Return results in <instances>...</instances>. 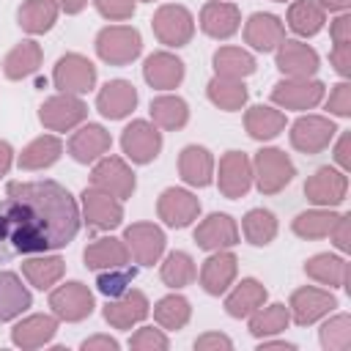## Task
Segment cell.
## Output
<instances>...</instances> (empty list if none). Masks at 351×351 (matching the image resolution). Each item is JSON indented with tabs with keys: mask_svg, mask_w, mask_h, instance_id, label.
<instances>
[{
	"mask_svg": "<svg viewBox=\"0 0 351 351\" xmlns=\"http://www.w3.org/2000/svg\"><path fill=\"white\" fill-rule=\"evenodd\" d=\"M80 208L58 181H11L0 200V263L71 244Z\"/></svg>",
	"mask_w": 351,
	"mask_h": 351,
	"instance_id": "obj_1",
	"label": "cell"
},
{
	"mask_svg": "<svg viewBox=\"0 0 351 351\" xmlns=\"http://www.w3.org/2000/svg\"><path fill=\"white\" fill-rule=\"evenodd\" d=\"M296 176L293 162L280 148H261L252 159V178L261 189V195H277L282 192Z\"/></svg>",
	"mask_w": 351,
	"mask_h": 351,
	"instance_id": "obj_2",
	"label": "cell"
},
{
	"mask_svg": "<svg viewBox=\"0 0 351 351\" xmlns=\"http://www.w3.org/2000/svg\"><path fill=\"white\" fill-rule=\"evenodd\" d=\"M143 52L140 30L132 25H110L96 36V55L110 66H126Z\"/></svg>",
	"mask_w": 351,
	"mask_h": 351,
	"instance_id": "obj_3",
	"label": "cell"
},
{
	"mask_svg": "<svg viewBox=\"0 0 351 351\" xmlns=\"http://www.w3.org/2000/svg\"><path fill=\"white\" fill-rule=\"evenodd\" d=\"M151 27H154V36L165 47H186L192 41V36H195V19H192V14L184 5H176V3L162 5L154 14Z\"/></svg>",
	"mask_w": 351,
	"mask_h": 351,
	"instance_id": "obj_4",
	"label": "cell"
},
{
	"mask_svg": "<svg viewBox=\"0 0 351 351\" xmlns=\"http://www.w3.org/2000/svg\"><path fill=\"white\" fill-rule=\"evenodd\" d=\"M52 82H55V88H58L60 93L82 96V93H88V90L96 85V66H93L85 55L69 52V55H63V58L55 63Z\"/></svg>",
	"mask_w": 351,
	"mask_h": 351,
	"instance_id": "obj_5",
	"label": "cell"
},
{
	"mask_svg": "<svg viewBox=\"0 0 351 351\" xmlns=\"http://www.w3.org/2000/svg\"><path fill=\"white\" fill-rule=\"evenodd\" d=\"M90 186L123 200V197H132L137 181H134L132 167L121 156H101V159H96V165L90 170Z\"/></svg>",
	"mask_w": 351,
	"mask_h": 351,
	"instance_id": "obj_6",
	"label": "cell"
},
{
	"mask_svg": "<svg viewBox=\"0 0 351 351\" xmlns=\"http://www.w3.org/2000/svg\"><path fill=\"white\" fill-rule=\"evenodd\" d=\"M88 115V107L80 96L74 93H58L49 96L41 107H38V121L49 129V132H69L74 126H80Z\"/></svg>",
	"mask_w": 351,
	"mask_h": 351,
	"instance_id": "obj_7",
	"label": "cell"
},
{
	"mask_svg": "<svg viewBox=\"0 0 351 351\" xmlns=\"http://www.w3.org/2000/svg\"><path fill=\"white\" fill-rule=\"evenodd\" d=\"M121 148L134 165H148L162 151V132L148 121H132L121 132Z\"/></svg>",
	"mask_w": 351,
	"mask_h": 351,
	"instance_id": "obj_8",
	"label": "cell"
},
{
	"mask_svg": "<svg viewBox=\"0 0 351 351\" xmlns=\"http://www.w3.org/2000/svg\"><path fill=\"white\" fill-rule=\"evenodd\" d=\"M49 307H52L55 318L74 324V321H82L93 313V293L88 285L71 280V282H66L49 293Z\"/></svg>",
	"mask_w": 351,
	"mask_h": 351,
	"instance_id": "obj_9",
	"label": "cell"
},
{
	"mask_svg": "<svg viewBox=\"0 0 351 351\" xmlns=\"http://www.w3.org/2000/svg\"><path fill=\"white\" fill-rule=\"evenodd\" d=\"M326 85L321 80H280L271 88V101L282 110H313L321 99H324Z\"/></svg>",
	"mask_w": 351,
	"mask_h": 351,
	"instance_id": "obj_10",
	"label": "cell"
},
{
	"mask_svg": "<svg viewBox=\"0 0 351 351\" xmlns=\"http://www.w3.org/2000/svg\"><path fill=\"white\" fill-rule=\"evenodd\" d=\"M123 244L134 258V263L154 266L165 252V233L154 222H134L123 230Z\"/></svg>",
	"mask_w": 351,
	"mask_h": 351,
	"instance_id": "obj_11",
	"label": "cell"
},
{
	"mask_svg": "<svg viewBox=\"0 0 351 351\" xmlns=\"http://www.w3.org/2000/svg\"><path fill=\"white\" fill-rule=\"evenodd\" d=\"M82 217L93 230H112L123 222V206L110 192L85 186L82 192Z\"/></svg>",
	"mask_w": 351,
	"mask_h": 351,
	"instance_id": "obj_12",
	"label": "cell"
},
{
	"mask_svg": "<svg viewBox=\"0 0 351 351\" xmlns=\"http://www.w3.org/2000/svg\"><path fill=\"white\" fill-rule=\"evenodd\" d=\"M337 126L324 118V115H302L293 121L291 126V145L302 154H321L332 137H335Z\"/></svg>",
	"mask_w": 351,
	"mask_h": 351,
	"instance_id": "obj_13",
	"label": "cell"
},
{
	"mask_svg": "<svg viewBox=\"0 0 351 351\" xmlns=\"http://www.w3.org/2000/svg\"><path fill=\"white\" fill-rule=\"evenodd\" d=\"M335 307H337V299H335L329 291H321V288H313V285L296 288V291L291 293V302H288V313H291V318H293L299 326L315 324L318 318H324V315L332 313Z\"/></svg>",
	"mask_w": 351,
	"mask_h": 351,
	"instance_id": "obj_14",
	"label": "cell"
},
{
	"mask_svg": "<svg viewBox=\"0 0 351 351\" xmlns=\"http://www.w3.org/2000/svg\"><path fill=\"white\" fill-rule=\"evenodd\" d=\"M219 192L230 200L244 197L252 186V162L244 151H228L219 159Z\"/></svg>",
	"mask_w": 351,
	"mask_h": 351,
	"instance_id": "obj_15",
	"label": "cell"
},
{
	"mask_svg": "<svg viewBox=\"0 0 351 351\" xmlns=\"http://www.w3.org/2000/svg\"><path fill=\"white\" fill-rule=\"evenodd\" d=\"M156 214L165 225L170 228H186L197 219L200 214V200L186 192V189H178V186H167L159 200H156Z\"/></svg>",
	"mask_w": 351,
	"mask_h": 351,
	"instance_id": "obj_16",
	"label": "cell"
},
{
	"mask_svg": "<svg viewBox=\"0 0 351 351\" xmlns=\"http://www.w3.org/2000/svg\"><path fill=\"white\" fill-rule=\"evenodd\" d=\"M348 192V178L346 173L335 170V167H318L307 181H304V195L310 203L315 206H340L346 200Z\"/></svg>",
	"mask_w": 351,
	"mask_h": 351,
	"instance_id": "obj_17",
	"label": "cell"
},
{
	"mask_svg": "<svg viewBox=\"0 0 351 351\" xmlns=\"http://www.w3.org/2000/svg\"><path fill=\"white\" fill-rule=\"evenodd\" d=\"M148 310H151L148 296L137 288H129L104 304V321L115 329H132L134 324H140L148 315Z\"/></svg>",
	"mask_w": 351,
	"mask_h": 351,
	"instance_id": "obj_18",
	"label": "cell"
},
{
	"mask_svg": "<svg viewBox=\"0 0 351 351\" xmlns=\"http://www.w3.org/2000/svg\"><path fill=\"white\" fill-rule=\"evenodd\" d=\"M236 269H239V261L233 252L228 250H214L203 266H200V285L206 293L211 296H219L230 288V282L236 280Z\"/></svg>",
	"mask_w": 351,
	"mask_h": 351,
	"instance_id": "obj_19",
	"label": "cell"
},
{
	"mask_svg": "<svg viewBox=\"0 0 351 351\" xmlns=\"http://www.w3.org/2000/svg\"><path fill=\"white\" fill-rule=\"evenodd\" d=\"M277 69L285 77L293 80H307L318 71V52L302 41H288L282 38V44L277 47Z\"/></svg>",
	"mask_w": 351,
	"mask_h": 351,
	"instance_id": "obj_20",
	"label": "cell"
},
{
	"mask_svg": "<svg viewBox=\"0 0 351 351\" xmlns=\"http://www.w3.org/2000/svg\"><path fill=\"white\" fill-rule=\"evenodd\" d=\"M110 145H112V140H110V132H107L104 126H99V123H85V126H80V129L71 134V140H69V154H71L74 162L90 165V162L101 159V156L110 151Z\"/></svg>",
	"mask_w": 351,
	"mask_h": 351,
	"instance_id": "obj_21",
	"label": "cell"
},
{
	"mask_svg": "<svg viewBox=\"0 0 351 351\" xmlns=\"http://www.w3.org/2000/svg\"><path fill=\"white\" fill-rule=\"evenodd\" d=\"M134 107H137V88L126 80H110L96 96V110L110 121L126 118Z\"/></svg>",
	"mask_w": 351,
	"mask_h": 351,
	"instance_id": "obj_22",
	"label": "cell"
},
{
	"mask_svg": "<svg viewBox=\"0 0 351 351\" xmlns=\"http://www.w3.org/2000/svg\"><path fill=\"white\" fill-rule=\"evenodd\" d=\"M195 244L200 250H228L239 244V228L228 214H208L197 228H195Z\"/></svg>",
	"mask_w": 351,
	"mask_h": 351,
	"instance_id": "obj_23",
	"label": "cell"
},
{
	"mask_svg": "<svg viewBox=\"0 0 351 351\" xmlns=\"http://www.w3.org/2000/svg\"><path fill=\"white\" fill-rule=\"evenodd\" d=\"M282 38H285V27H282V22H280L274 14L258 11V14H252V16L244 22V41H247L252 49H258V52H271V49H277V47L282 44Z\"/></svg>",
	"mask_w": 351,
	"mask_h": 351,
	"instance_id": "obj_24",
	"label": "cell"
},
{
	"mask_svg": "<svg viewBox=\"0 0 351 351\" xmlns=\"http://www.w3.org/2000/svg\"><path fill=\"white\" fill-rule=\"evenodd\" d=\"M239 25H241V14H239V5L233 3L211 0L200 11V30L211 38H230L239 30Z\"/></svg>",
	"mask_w": 351,
	"mask_h": 351,
	"instance_id": "obj_25",
	"label": "cell"
},
{
	"mask_svg": "<svg viewBox=\"0 0 351 351\" xmlns=\"http://www.w3.org/2000/svg\"><path fill=\"white\" fill-rule=\"evenodd\" d=\"M143 77L151 88L156 90H170L178 88L184 80V60H178L170 52H154L143 63Z\"/></svg>",
	"mask_w": 351,
	"mask_h": 351,
	"instance_id": "obj_26",
	"label": "cell"
},
{
	"mask_svg": "<svg viewBox=\"0 0 351 351\" xmlns=\"http://www.w3.org/2000/svg\"><path fill=\"white\" fill-rule=\"evenodd\" d=\"M85 266L93 271H104V269H118L129 263V250L123 244V239H112V236H101L96 241H90L82 252Z\"/></svg>",
	"mask_w": 351,
	"mask_h": 351,
	"instance_id": "obj_27",
	"label": "cell"
},
{
	"mask_svg": "<svg viewBox=\"0 0 351 351\" xmlns=\"http://www.w3.org/2000/svg\"><path fill=\"white\" fill-rule=\"evenodd\" d=\"M178 173L189 186H208L214 178V156L203 145H186L178 154Z\"/></svg>",
	"mask_w": 351,
	"mask_h": 351,
	"instance_id": "obj_28",
	"label": "cell"
},
{
	"mask_svg": "<svg viewBox=\"0 0 351 351\" xmlns=\"http://www.w3.org/2000/svg\"><path fill=\"white\" fill-rule=\"evenodd\" d=\"M55 332H58V318L38 313V315L22 318V321L11 329V340H14V346H19V348H41V346H47V343L55 337Z\"/></svg>",
	"mask_w": 351,
	"mask_h": 351,
	"instance_id": "obj_29",
	"label": "cell"
},
{
	"mask_svg": "<svg viewBox=\"0 0 351 351\" xmlns=\"http://www.w3.org/2000/svg\"><path fill=\"white\" fill-rule=\"evenodd\" d=\"M304 274L329 288H348V263L337 255L318 252L304 263Z\"/></svg>",
	"mask_w": 351,
	"mask_h": 351,
	"instance_id": "obj_30",
	"label": "cell"
},
{
	"mask_svg": "<svg viewBox=\"0 0 351 351\" xmlns=\"http://www.w3.org/2000/svg\"><path fill=\"white\" fill-rule=\"evenodd\" d=\"M60 154H63V143L55 134H41L22 148L16 165L22 170H44V167H52L60 159Z\"/></svg>",
	"mask_w": 351,
	"mask_h": 351,
	"instance_id": "obj_31",
	"label": "cell"
},
{
	"mask_svg": "<svg viewBox=\"0 0 351 351\" xmlns=\"http://www.w3.org/2000/svg\"><path fill=\"white\" fill-rule=\"evenodd\" d=\"M266 296H269V291L263 288V282L247 277V280H241V282L228 293L225 310H228V315H233V318H247L250 313H255V310L266 302Z\"/></svg>",
	"mask_w": 351,
	"mask_h": 351,
	"instance_id": "obj_32",
	"label": "cell"
},
{
	"mask_svg": "<svg viewBox=\"0 0 351 351\" xmlns=\"http://www.w3.org/2000/svg\"><path fill=\"white\" fill-rule=\"evenodd\" d=\"M244 129L252 140H274L285 129V115L269 104H255L244 112Z\"/></svg>",
	"mask_w": 351,
	"mask_h": 351,
	"instance_id": "obj_33",
	"label": "cell"
},
{
	"mask_svg": "<svg viewBox=\"0 0 351 351\" xmlns=\"http://www.w3.org/2000/svg\"><path fill=\"white\" fill-rule=\"evenodd\" d=\"M41 66V47L33 38L19 41L3 60V74L8 80H25L30 74H36Z\"/></svg>",
	"mask_w": 351,
	"mask_h": 351,
	"instance_id": "obj_34",
	"label": "cell"
},
{
	"mask_svg": "<svg viewBox=\"0 0 351 351\" xmlns=\"http://www.w3.org/2000/svg\"><path fill=\"white\" fill-rule=\"evenodd\" d=\"M30 291L14 271H0V321H11L30 307Z\"/></svg>",
	"mask_w": 351,
	"mask_h": 351,
	"instance_id": "obj_35",
	"label": "cell"
},
{
	"mask_svg": "<svg viewBox=\"0 0 351 351\" xmlns=\"http://www.w3.org/2000/svg\"><path fill=\"white\" fill-rule=\"evenodd\" d=\"M63 271H66L63 258H58V255H47V252H41L38 258H27V261L22 263V274H25V280H27L33 288H38V291L52 288V285L63 277Z\"/></svg>",
	"mask_w": 351,
	"mask_h": 351,
	"instance_id": "obj_36",
	"label": "cell"
},
{
	"mask_svg": "<svg viewBox=\"0 0 351 351\" xmlns=\"http://www.w3.org/2000/svg\"><path fill=\"white\" fill-rule=\"evenodd\" d=\"M16 19H19L22 30L38 36V33L52 30V25L58 19V5H55V0H25L16 11Z\"/></svg>",
	"mask_w": 351,
	"mask_h": 351,
	"instance_id": "obj_37",
	"label": "cell"
},
{
	"mask_svg": "<svg viewBox=\"0 0 351 351\" xmlns=\"http://www.w3.org/2000/svg\"><path fill=\"white\" fill-rule=\"evenodd\" d=\"M214 71L225 80H244L255 71V58L241 47H219L214 52Z\"/></svg>",
	"mask_w": 351,
	"mask_h": 351,
	"instance_id": "obj_38",
	"label": "cell"
},
{
	"mask_svg": "<svg viewBox=\"0 0 351 351\" xmlns=\"http://www.w3.org/2000/svg\"><path fill=\"white\" fill-rule=\"evenodd\" d=\"M151 118H154V126L159 129H167V132H176L181 126H186L189 121V107L181 96H156L151 101Z\"/></svg>",
	"mask_w": 351,
	"mask_h": 351,
	"instance_id": "obj_39",
	"label": "cell"
},
{
	"mask_svg": "<svg viewBox=\"0 0 351 351\" xmlns=\"http://www.w3.org/2000/svg\"><path fill=\"white\" fill-rule=\"evenodd\" d=\"M208 101L225 112H236L247 104V85L241 80H225V77H214L206 85Z\"/></svg>",
	"mask_w": 351,
	"mask_h": 351,
	"instance_id": "obj_40",
	"label": "cell"
},
{
	"mask_svg": "<svg viewBox=\"0 0 351 351\" xmlns=\"http://www.w3.org/2000/svg\"><path fill=\"white\" fill-rule=\"evenodd\" d=\"M326 22L324 8L318 0H293L288 8V27L296 36H315Z\"/></svg>",
	"mask_w": 351,
	"mask_h": 351,
	"instance_id": "obj_41",
	"label": "cell"
},
{
	"mask_svg": "<svg viewBox=\"0 0 351 351\" xmlns=\"http://www.w3.org/2000/svg\"><path fill=\"white\" fill-rule=\"evenodd\" d=\"M189 315H192V307H189V302H186L184 296H178V293L162 296V299L154 304V321H156L162 329H170V332L184 329L186 321H189Z\"/></svg>",
	"mask_w": 351,
	"mask_h": 351,
	"instance_id": "obj_42",
	"label": "cell"
},
{
	"mask_svg": "<svg viewBox=\"0 0 351 351\" xmlns=\"http://www.w3.org/2000/svg\"><path fill=\"white\" fill-rule=\"evenodd\" d=\"M241 230H244V239L255 247H266L274 241L277 236V219L271 211L266 208H252L244 214V222H241Z\"/></svg>",
	"mask_w": 351,
	"mask_h": 351,
	"instance_id": "obj_43",
	"label": "cell"
},
{
	"mask_svg": "<svg viewBox=\"0 0 351 351\" xmlns=\"http://www.w3.org/2000/svg\"><path fill=\"white\" fill-rule=\"evenodd\" d=\"M288 324H291V313L285 304H269V307L261 304L255 313H250V332L255 337L280 335Z\"/></svg>",
	"mask_w": 351,
	"mask_h": 351,
	"instance_id": "obj_44",
	"label": "cell"
},
{
	"mask_svg": "<svg viewBox=\"0 0 351 351\" xmlns=\"http://www.w3.org/2000/svg\"><path fill=\"white\" fill-rule=\"evenodd\" d=\"M159 274H162V282H165L167 288H184V285H189V282L195 280L197 269H195V261H192L189 252L176 250V252H170V255L165 258Z\"/></svg>",
	"mask_w": 351,
	"mask_h": 351,
	"instance_id": "obj_45",
	"label": "cell"
},
{
	"mask_svg": "<svg viewBox=\"0 0 351 351\" xmlns=\"http://www.w3.org/2000/svg\"><path fill=\"white\" fill-rule=\"evenodd\" d=\"M335 219H337L335 211H324V208L302 211V214H296V219H293V233H296L299 239H324V236H329Z\"/></svg>",
	"mask_w": 351,
	"mask_h": 351,
	"instance_id": "obj_46",
	"label": "cell"
},
{
	"mask_svg": "<svg viewBox=\"0 0 351 351\" xmlns=\"http://www.w3.org/2000/svg\"><path fill=\"white\" fill-rule=\"evenodd\" d=\"M321 346L326 351H346L351 346V318L346 313L329 318L321 326Z\"/></svg>",
	"mask_w": 351,
	"mask_h": 351,
	"instance_id": "obj_47",
	"label": "cell"
},
{
	"mask_svg": "<svg viewBox=\"0 0 351 351\" xmlns=\"http://www.w3.org/2000/svg\"><path fill=\"white\" fill-rule=\"evenodd\" d=\"M134 269L132 266H118V269H104L99 271V280H96V288L107 296V299H115L121 296L123 291H129L132 280H134Z\"/></svg>",
	"mask_w": 351,
	"mask_h": 351,
	"instance_id": "obj_48",
	"label": "cell"
},
{
	"mask_svg": "<svg viewBox=\"0 0 351 351\" xmlns=\"http://www.w3.org/2000/svg\"><path fill=\"white\" fill-rule=\"evenodd\" d=\"M167 346H170V340L154 326H140L129 337V348H134V351H165Z\"/></svg>",
	"mask_w": 351,
	"mask_h": 351,
	"instance_id": "obj_49",
	"label": "cell"
},
{
	"mask_svg": "<svg viewBox=\"0 0 351 351\" xmlns=\"http://www.w3.org/2000/svg\"><path fill=\"white\" fill-rule=\"evenodd\" d=\"M93 5L110 22H123V19H132L134 14V0H93Z\"/></svg>",
	"mask_w": 351,
	"mask_h": 351,
	"instance_id": "obj_50",
	"label": "cell"
},
{
	"mask_svg": "<svg viewBox=\"0 0 351 351\" xmlns=\"http://www.w3.org/2000/svg\"><path fill=\"white\" fill-rule=\"evenodd\" d=\"M326 110L335 112V115H340V118L351 115V85L348 82H337L332 88L329 101H326Z\"/></svg>",
	"mask_w": 351,
	"mask_h": 351,
	"instance_id": "obj_51",
	"label": "cell"
},
{
	"mask_svg": "<svg viewBox=\"0 0 351 351\" xmlns=\"http://www.w3.org/2000/svg\"><path fill=\"white\" fill-rule=\"evenodd\" d=\"M329 236H332V241H335V247L340 252H348L351 250V217L348 214H337Z\"/></svg>",
	"mask_w": 351,
	"mask_h": 351,
	"instance_id": "obj_52",
	"label": "cell"
},
{
	"mask_svg": "<svg viewBox=\"0 0 351 351\" xmlns=\"http://www.w3.org/2000/svg\"><path fill=\"white\" fill-rule=\"evenodd\" d=\"M329 60L340 77H348L351 74V44H335V49L329 52Z\"/></svg>",
	"mask_w": 351,
	"mask_h": 351,
	"instance_id": "obj_53",
	"label": "cell"
},
{
	"mask_svg": "<svg viewBox=\"0 0 351 351\" xmlns=\"http://www.w3.org/2000/svg\"><path fill=\"white\" fill-rule=\"evenodd\" d=\"M195 348L197 351H219V348H233V340L228 337V335H219V332H208V335H203V337H197L195 340Z\"/></svg>",
	"mask_w": 351,
	"mask_h": 351,
	"instance_id": "obj_54",
	"label": "cell"
},
{
	"mask_svg": "<svg viewBox=\"0 0 351 351\" xmlns=\"http://www.w3.org/2000/svg\"><path fill=\"white\" fill-rule=\"evenodd\" d=\"M329 36L335 44H351V16L348 14H340L332 27H329Z\"/></svg>",
	"mask_w": 351,
	"mask_h": 351,
	"instance_id": "obj_55",
	"label": "cell"
},
{
	"mask_svg": "<svg viewBox=\"0 0 351 351\" xmlns=\"http://www.w3.org/2000/svg\"><path fill=\"white\" fill-rule=\"evenodd\" d=\"M348 148H351V134L346 132V134H340V140H337V145H335V162H337L343 170L351 167V154H348Z\"/></svg>",
	"mask_w": 351,
	"mask_h": 351,
	"instance_id": "obj_56",
	"label": "cell"
},
{
	"mask_svg": "<svg viewBox=\"0 0 351 351\" xmlns=\"http://www.w3.org/2000/svg\"><path fill=\"white\" fill-rule=\"evenodd\" d=\"M82 351H118V340H112L107 335H96L82 343Z\"/></svg>",
	"mask_w": 351,
	"mask_h": 351,
	"instance_id": "obj_57",
	"label": "cell"
},
{
	"mask_svg": "<svg viewBox=\"0 0 351 351\" xmlns=\"http://www.w3.org/2000/svg\"><path fill=\"white\" fill-rule=\"evenodd\" d=\"M11 162H14V151H11V145L5 140H0V178L11 170Z\"/></svg>",
	"mask_w": 351,
	"mask_h": 351,
	"instance_id": "obj_58",
	"label": "cell"
},
{
	"mask_svg": "<svg viewBox=\"0 0 351 351\" xmlns=\"http://www.w3.org/2000/svg\"><path fill=\"white\" fill-rule=\"evenodd\" d=\"M55 5L60 11H66V14H80L88 5V0H55Z\"/></svg>",
	"mask_w": 351,
	"mask_h": 351,
	"instance_id": "obj_59",
	"label": "cell"
},
{
	"mask_svg": "<svg viewBox=\"0 0 351 351\" xmlns=\"http://www.w3.org/2000/svg\"><path fill=\"white\" fill-rule=\"evenodd\" d=\"M348 3H351V0H318V5H321L324 11H326V8H329V11H346Z\"/></svg>",
	"mask_w": 351,
	"mask_h": 351,
	"instance_id": "obj_60",
	"label": "cell"
},
{
	"mask_svg": "<svg viewBox=\"0 0 351 351\" xmlns=\"http://www.w3.org/2000/svg\"><path fill=\"white\" fill-rule=\"evenodd\" d=\"M263 348H288V351H291V348H296V346H293V343H285V340H266V337H263V340H261V351H263Z\"/></svg>",
	"mask_w": 351,
	"mask_h": 351,
	"instance_id": "obj_61",
	"label": "cell"
},
{
	"mask_svg": "<svg viewBox=\"0 0 351 351\" xmlns=\"http://www.w3.org/2000/svg\"><path fill=\"white\" fill-rule=\"evenodd\" d=\"M274 3H285V0H274Z\"/></svg>",
	"mask_w": 351,
	"mask_h": 351,
	"instance_id": "obj_62",
	"label": "cell"
},
{
	"mask_svg": "<svg viewBox=\"0 0 351 351\" xmlns=\"http://www.w3.org/2000/svg\"><path fill=\"white\" fill-rule=\"evenodd\" d=\"M143 3H151V0H143Z\"/></svg>",
	"mask_w": 351,
	"mask_h": 351,
	"instance_id": "obj_63",
	"label": "cell"
}]
</instances>
